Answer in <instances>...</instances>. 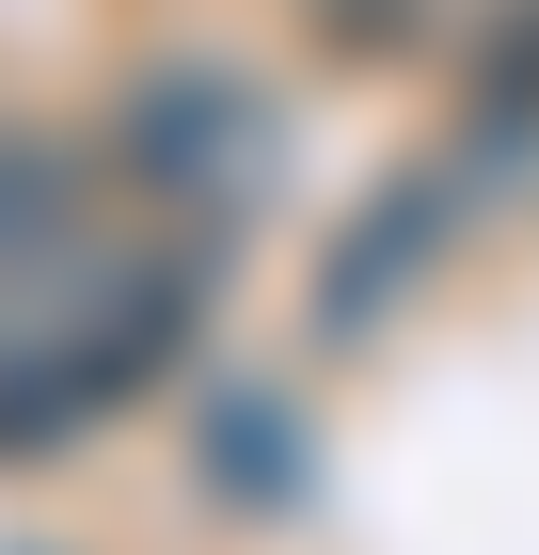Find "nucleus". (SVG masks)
I'll return each instance as SVG.
<instances>
[{
	"label": "nucleus",
	"mask_w": 539,
	"mask_h": 555,
	"mask_svg": "<svg viewBox=\"0 0 539 555\" xmlns=\"http://www.w3.org/2000/svg\"><path fill=\"white\" fill-rule=\"evenodd\" d=\"M175 286L112 238V191H95L80 143L0 128V444L95 413L112 382H143Z\"/></svg>",
	"instance_id": "nucleus-1"
}]
</instances>
